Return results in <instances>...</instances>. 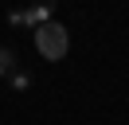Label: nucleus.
<instances>
[{
	"instance_id": "4",
	"label": "nucleus",
	"mask_w": 129,
	"mask_h": 125,
	"mask_svg": "<svg viewBox=\"0 0 129 125\" xmlns=\"http://www.w3.org/2000/svg\"><path fill=\"white\" fill-rule=\"evenodd\" d=\"M8 82L16 86V90H27V86H31V74H27V70H16V74H12Z\"/></svg>"
},
{
	"instance_id": "2",
	"label": "nucleus",
	"mask_w": 129,
	"mask_h": 125,
	"mask_svg": "<svg viewBox=\"0 0 129 125\" xmlns=\"http://www.w3.org/2000/svg\"><path fill=\"white\" fill-rule=\"evenodd\" d=\"M51 12H55L51 4H39V8H24V12H20V23H24V27H43V23H51Z\"/></svg>"
},
{
	"instance_id": "1",
	"label": "nucleus",
	"mask_w": 129,
	"mask_h": 125,
	"mask_svg": "<svg viewBox=\"0 0 129 125\" xmlns=\"http://www.w3.org/2000/svg\"><path fill=\"white\" fill-rule=\"evenodd\" d=\"M35 51L43 55L47 62H59L67 51H71V35H67V27L59 20L43 23V27H35Z\"/></svg>"
},
{
	"instance_id": "3",
	"label": "nucleus",
	"mask_w": 129,
	"mask_h": 125,
	"mask_svg": "<svg viewBox=\"0 0 129 125\" xmlns=\"http://www.w3.org/2000/svg\"><path fill=\"white\" fill-rule=\"evenodd\" d=\"M16 47H0V78H12L16 74Z\"/></svg>"
}]
</instances>
